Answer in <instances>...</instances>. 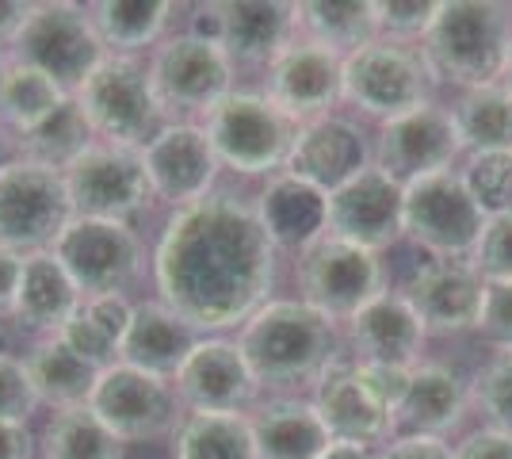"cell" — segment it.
I'll return each instance as SVG.
<instances>
[{"instance_id":"cell-50","label":"cell","mask_w":512,"mask_h":459,"mask_svg":"<svg viewBox=\"0 0 512 459\" xmlns=\"http://www.w3.org/2000/svg\"><path fill=\"white\" fill-rule=\"evenodd\" d=\"M35 12V0H0V46L12 50Z\"/></svg>"},{"instance_id":"cell-11","label":"cell","mask_w":512,"mask_h":459,"mask_svg":"<svg viewBox=\"0 0 512 459\" xmlns=\"http://www.w3.org/2000/svg\"><path fill=\"white\" fill-rule=\"evenodd\" d=\"M8 54L23 66L46 73L69 96L107 58L104 43L92 27V16H88V4H73V0H39Z\"/></svg>"},{"instance_id":"cell-35","label":"cell","mask_w":512,"mask_h":459,"mask_svg":"<svg viewBox=\"0 0 512 459\" xmlns=\"http://www.w3.org/2000/svg\"><path fill=\"white\" fill-rule=\"evenodd\" d=\"M65 100H69V92H62L46 73L12 58L4 69V85H0V127L12 138L31 134L35 127H43Z\"/></svg>"},{"instance_id":"cell-31","label":"cell","mask_w":512,"mask_h":459,"mask_svg":"<svg viewBox=\"0 0 512 459\" xmlns=\"http://www.w3.org/2000/svg\"><path fill=\"white\" fill-rule=\"evenodd\" d=\"M23 364H27V375H31V383H35L39 402L50 406V414H54V410L88 406V394H92L96 379H100V372H96L92 364H85L58 333H54V337H39V341L27 349Z\"/></svg>"},{"instance_id":"cell-46","label":"cell","mask_w":512,"mask_h":459,"mask_svg":"<svg viewBox=\"0 0 512 459\" xmlns=\"http://www.w3.org/2000/svg\"><path fill=\"white\" fill-rule=\"evenodd\" d=\"M81 310H85V318L92 326L104 329L115 345H123L130 318H134L130 295H96V299H81Z\"/></svg>"},{"instance_id":"cell-39","label":"cell","mask_w":512,"mask_h":459,"mask_svg":"<svg viewBox=\"0 0 512 459\" xmlns=\"http://www.w3.org/2000/svg\"><path fill=\"white\" fill-rule=\"evenodd\" d=\"M459 176L486 215L512 207V153H470Z\"/></svg>"},{"instance_id":"cell-17","label":"cell","mask_w":512,"mask_h":459,"mask_svg":"<svg viewBox=\"0 0 512 459\" xmlns=\"http://www.w3.org/2000/svg\"><path fill=\"white\" fill-rule=\"evenodd\" d=\"M459 153H463V142H459L455 115L436 100L409 115H398L390 123H379V134L371 142V161L398 184L448 173L455 169Z\"/></svg>"},{"instance_id":"cell-12","label":"cell","mask_w":512,"mask_h":459,"mask_svg":"<svg viewBox=\"0 0 512 459\" xmlns=\"http://www.w3.org/2000/svg\"><path fill=\"white\" fill-rule=\"evenodd\" d=\"M50 253L62 261L81 299L127 295L146 276V245L134 222L73 219Z\"/></svg>"},{"instance_id":"cell-53","label":"cell","mask_w":512,"mask_h":459,"mask_svg":"<svg viewBox=\"0 0 512 459\" xmlns=\"http://www.w3.org/2000/svg\"><path fill=\"white\" fill-rule=\"evenodd\" d=\"M4 161H8V131L0 127V165H4Z\"/></svg>"},{"instance_id":"cell-41","label":"cell","mask_w":512,"mask_h":459,"mask_svg":"<svg viewBox=\"0 0 512 459\" xmlns=\"http://www.w3.org/2000/svg\"><path fill=\"white\" fill-rule=\"evenodd\" d=\"M470 268L486 284H509L512 280V207L486 219L482 238L470 253Z\"/></svg>"},{"instance_id":"cell-43","label":"cell","mask_w":512,"mask_h":459,"mask_svg":"<svg viewBox=\"0 0 512 459\" xmlns=\"http://www.w3.org/2000/svg\"><path fill=\"white\" fill-rule=\"evenodd\" d=\"M58 337H62L65 345L77 352L85 364H92L96 372H104V368H111V364H119V345L107 337L104 329H96L92 322H88L81 306H77V314L58 329Z\"/></svg>"},{"instance_id":"cell-29","label":"cell","mask_w":512,"mask_h":459,"mask_svg":"<svg viewBox=\"0 0 512 459\" xmlns=\"http://www.w3.org/2000/svg\"><path fill=\"white\" fill-rule=\"evenodd\" d=\"M256 215L264 222L268 238L276 241L279 253L283 249L302 253L310 241L325 234V196L287 173L264 180V188L256 196Z\"/></svg>"},{"instance_id":"cell-19","label":"cell","mask_w":512,"mask_h":459,"mask_svg":"<svg viewBox=\"0 0 512 459\" xmlns=\"http://www.w3.org/2000/svg\"><path fill=\"white\" fill-rule=\"evenodd\" d=\"M142 165L150 176L153 199L169 203L172 211L211 196L222 173L203 123H165L142 146Z\"/></svg>"},{"instance_id":"cell-38","label":"cell","mask_w":512,"mask_h":459,"mask_svg":"<svg viewBox=\"0 0 512 459\" xmlns=\"http://www.w3.org/2000/svg\"><path fill=\"white\" fill-rule=\"evenodd\" d=\"M470 406L486 417L490 429L512 437V352H493L470 379Z\"/></svg>"},{"instance_id":"cell-8","label":"cell","mask_w":512,"mask_h":459,"mask_svg":"<svg viewBox=\"0 0 512 459\" xmlns=\"http://www.w3.org/2000/svg\"><path fill=\"white\" fill-rule=\"evenodd\" d=\"M73 222V199L62 169L27 157L0 165V245L12 253H46Z\"/></svg>"},{"instance_id":"cell-47","label":"cell","mask_w":512,"mask_h":459,"mask_svg":"<svg viewBox=\"0 0 512 459\" xmlns=\"http://www.w3.org/2000/svg\"><path fill=\"white\" fill-rule=\"evenodd\" d=\"M375 459H455L444 437H421V433H398L394 440H386L375 452Z\"/></svg>"},{"instance_id":"cell-42","label":"cell","mask_w":512,"mask_h":459,"mask_svg":"<svg viewBox=\"0 0 512 459\" xmlns=\"http://www.w3.org/2000/svg\"><path fill=\"white\" fill-rule=\"evenodd\" d=\"M39 394H35V383L27 375V364L23 356H12V352H0V421H31V414L39 410Z\"/></svg>"},{"instance_id":"cell-22","label":"cell","mask_w":512,"mask_h":459,"mask_svg":"<svg viewBox=\"0 0 512 459\" xmlns=\"http://www.w3.org/2000/svg\"><path fill=\"white\" fill-rule=\"evenodd\" d=\"M367 165H371L367 134L356 119L337 111V115H325L314 123H302L283 173L302 180L306 188H314L321 196H329Z\"/></svg>"},{"instance_id":"cell-40","label":"cell","mask_w":512,"mask_h":459,"mask_svg":"<svg viewBox=\"0 0 512 459\" xmlns=\"http://www.w3.org/2000/svg\"><path fill=\"white\" fill-rule=\"evenodd\" d=\"M436 12H440V0H375L379 39L421 46Z\"/></svg>"},{"instance_id":"cell-33","label":"cell","mask_w":512,"mask_h":459,"mask_svg":"<svg viewBox=\"0 0 512 459\" xmlns=\"http://www.w3.org/2000/svg\"><path fill=\"white\" fill-rule=\"evenodd\" d=\"M463 153H512V88L482 85L467 88L451 108Z\"/></svg>"},{"instance_id":"cell-13","label":"cell","mask_w":512,"mask_h":459,"mask_svg":"<svg viewBox=\"0 0 512 459\" xmlns=\"http://www.w3.org/2000/svg\"><path fill=\"white\" fill-rule=\"evenodd\" d=\"M188 31L222 46V54L234 62V69H268L287 46L299 39L295 4H283V0H214V4H199Z\"/></svg>"},{"instance_id":"cell-14","label":"cell","mask_w":512,"mask_h":459,"mask_svg":"<svg viewBox=\"0 0 512 459\" xmlns=\"http://www.w3.org/2000/svg\"><path fill=\"white\" fill-rule=\"evenodd\" d=\"M65 188L73 199V219L134 222L153 203L142 150L111 146V142H92L65 169Z\"/></svg>"},{"instance_id":"cell-2","label":"cell","mask_w":512,"mask_h":459,"mask_svg":"<svg viewBox=\"0 0 512 459\" xmlns=\"http://www.w3.org/2000/svg\"><path fill=\"white\" fill-rule=\"evenodd\" d=\"M237 349L245 352L260 391L302 394L314 391L321 375L344 356V333L302 299H272L237 329Z\"/></svg>"},{"instance_id":"cell-10","label":"cell","mask_w":512,"mask_h":459,"mask_svg":"<svg viewBox=\"0 0 512 459\" xmlns=\"http://www.w3.org/2000/svg\"><path fill=\"white\" fill-rule=\"evenodd\" d=\"M295 280L302 303L344 326L352 314H360L363 306L386 291V264L371 249L321 234L299 253Z\"/></svg>"},{"instance_id":"cell-30","label":"cell","mask_w":512,"mask_h":459,"mask_svg":"<svg viewBox=\"0 0 512 459\" xmlns=\"http://www.w3.org/2000/svg\"><path fill=\"white\" fill-rule=\"evenodd\" d=\"M88 16L107 54L138 58L142 50H153L172 35L176 4L172 0H92Z\"/></svg>"},{"instance_id":"cell-18","label":"cell","mask_w":512,"mask_h":459,"mask_svg":"<svg viewBox=\"0 0 512 459\" xmlns=\"http://www.w3.org/2000/svg\"><path fill=\"white\" fill-rule=\"evenodd\" d=\"M172 391L184 414H249L260 383L234 337H199L184 368L172 375Z\"/></svg>"},{"instance_id":"cell-21","label":"cell","mask_w":512,"mask_h":459,"mask_svg":"<svg viewBox=\"0 0 512 459\" xmlns=\"http://www.w3.org/2000/svg\"><path fill=\"white\" fill-rule=\"evenodd\" d=\"M428 337H459L478 326L486 280L470 261H428L398 287Z\"/></svg>"},{"instance_id":"cell-55","label":"cell","mask_w":512,"mask_h":459,"mask_svg":"<svg viewBox=\"0 0 512 459\" xmlns=\"http://www.w3.org/2000/svg\"><path fill=\"white\" fill-rule=\"evenodd\" d=\"M501 85L512 88V50H509V62H505V77H501Z\"/></svg>"},{"instance_id":"cell-4","label":"cell","mask_w":512,"mask_h":459,"mask_svg":"<svg viewBox=\"0 0 512 459\" xmlns=\"http://www.w3.org/2000/svg\"><path fill=\"white\" fill-rule=\"evenodd\" d=\"M214 157L222 169L237 176H276L283 173L291 146L299 138V123L276 108L264 88H234L218 108L203 119Z\"/></svg>"},{"instance_id":"cell-27","label":"cell","mask_w":512,"mask_h":459,"mask_svg":"<svg viewBox=\"0 0 512 459\" xmlns=\"http://www.w3.org/2000/svg\"><path fill=\"white\" fill-rule=\"evenodd\" d=\"M470 410V383L448 364H428L421 360L409 372L406 398L398 406V429L421 433V437H448L463 425Z\"/></svg>"},{"instance_id":"cell-28","label":"cell","mask_w":512,"mask_h":459,"mask_svg":"<svg viewBox=\"0 0 512 459\" xmlns=\"http://www.w3.org/2000/svg\"><path fill=\"white\" fill-rule=\"evenodd\" d=\"M77 306H81V291L50 249L23 257L12 322H20L23 329H31L39 337H54L77 314Z\"/></svg>"},{"instance_id":"cell-32","label":"cell","mask_w":512,"mask_h":459,"mask_svg":"<svg viewBox=\"0 0 512 459\" xmlns=\"http://www.w3.org/2000/svg\"><path fill=\"white\" fill-rule=\"evenodd\" d=\"M295 23H299V39H310L341 58L379 39L375 0H299Z\"/></svg>"},{"instance_id":"cell-48","label":"cell","mask_w":512,"mask_h":459,"mask_svg":"<svg viewBox=\"0 0 512 459\" xmlns=\"http://www.w3.org/2000/svg\"><path fill=\"white\" fill-rule=\"evenodd\" d=\"M455 459H512V437L482 425L455 444Z\"/></svg>"},{"instance_id":"cell-23","label":"cell","mask_w":512,"mask_h":459,"mask_svg":"<svg viewBox=\"0 0 512 459\" xmlns=\"http://www.w3.org/2000/svg\"><path fill=\"white\" fill-rule=\"evenodd\" d=\"M344 349L352 364H390V368H417L425 360L428 333L417 322L413 306L402 291L386 287L379 299L363 306L341 326Z\"/></svg>"},{"instance_id":"cell-26","label":"cell","mask_w":512,"mask_h":459,"mask_svg":"<svg viewBox=\"0 0 512 459\" xmlns=\"http://www.w3.org/2000/svg\"><path fill=\"white\" fill-rule=\"evenodd\" d=\"M199 337L203 333L188 326L161 299H146V303H134V318H130L123 345H119V360L130 368L172 379L184 368V360L192 356Z\"/></svg>"},{"instance_id":"cell-49","label":"cell","mask_w":512,"mask_h":459,"mask_svg":"<svg viewBox=\"0 0 512 459\" xmlns=\"http://www.w3.org/2000/svg\"><path fill=\"white\" fill-rule=\"evenodd\" d=\"M39 437L23 421H0V459H35Z\"/></svg>"},{"instance_id":"cell-25","label":"cell","mask_w":512,"mask_h":459,"mask_svg":"<svg viewBox=\"0 0 512 459\" xmlns=\"http://www.w3.org/2000/svg\"><path fill=\"white\" fill-rule=\"evenodd\" d=\"M256 459H318L333 440L306 394H272L249 410Z\"/></svg>"},{"instance_id":"cell-45","label":"cell","mask_w":512,"mask_h":459,"mask_svg":"<svg viewBox=\"0 0 512 459\" xmlns=\"http://www.w3.org/2000/svg\"><path fill=\"white\" fill-rule=\"evenodd\" d=\"M356 372H360L363 387L371 391V398L386 406L390 414H398V406H402V398H406V387H409V372L413 368H390V364H356ZM398 425V421H394Z\"/></svg>"},{"instance_id":"cell-54","label":"cell","mask_w":512,"mask_h":459,"mask_svg":"<svg viewBox=\"0 0 512 459\" xmlns=\"http://www.w3.org/2000/svg\"><path fill=\"white\" fill-rule=\"evenodd\" d=\"M8 62H12V54L0 46V85H4V69H8Z\"/></svg>"},{"instance_id":"cell-7","label":"cell","mask_w":512,"mask_h":459,"mask_svg":"<svg viewBox=\"0 0 512 459\" xmlns=\"http://www.w3.org/2000/svg\"><path fill=\"white\" fill-rule=\"evenodd\" d=\"M432 88L436 77L421 46L375 39L344 58V104L375 123H390L432 104Z\"/></svg>"},{"instance_id":"cell-24","label":"cell","mask_w":512,"mask_h":459,"mask_svg":"<svg viewBox=\"0 0 512 459\" xmlns=\"http://www.w3.org/2000/svg\"><path fill=\"white\" fill-rule=\"evenodd\" d=\"M310 402H314V410H318L329 440L360 444V448L379 452L386 440L398 437L394 414L371 398V391L363 387L360 372H356V364H352L348 356H341V360L314 383Z\"/></svg>"},{"instance_id":"cell-3","label":"cell","mask_w":512,"mask_h":459,"mask_svg":"<svg viewBox=\"0 0 512 459\" xmlns=\"http://www.w3.org/2000/svg\"><path fill=\"white\" fill-rule=\"evenodd\" d=\"M512 50V8L493 0H440V12L421 39L428 69L440 81L467 88L497 85Z\"/></svg>"},{"instance_id":"cell-1","label":"cell","mask_w":512,"mask_h":459,"mask_svg":"<svg viewBox=\"0 0 512 459\" xmlns=\"http://www.w3.org/2000/svg\"><path fill=\"white\" fill-rule=\"evenodd\" d=\"M150 272L169 310L203 337H226L272 303L279 249L256 215V199L214 188L192 207L169 211Z\"/></svg>"},{"instance_id":"cell-44","label":"cell","mask_w":512,"mask_h":459,"mask_svg":"<svg viewBox=\"0 0 512 459\" xmlns=\"http://www.w3.org/2000/svg\"><path fill=\"white\" fill-rule=\"evenodd\" d=\"M474 333H482V341L493 352H512V280L509 284H486L482 314Z\"/></svg>"},{"instance_id":"cell-52","label":"cell","mask_w":512,"mask_h":459,"mask_svg":"<svg viewBox=\"0 0 512 459\" xmlns=\"http://www.w3.org/2000/svg\"><path fill=\"white\" fill-rule=\"evenodd\" d=\"M318 459H375L371 448H360V444H341V440H333Z\"/></svg>"},{"instance_id":"cell-34","label":"cell","mask_w":512,"mask_h":459,"mask_svg":"<svg viewBox=\"0 0 512 459\" xmlns=\"http://www.w3.org/2000/svg\"><path fill=\"white\" fill-rule=\"evenodd\" d=\"M127 444L88 406L54 410L39 433V459H123Z\"/></svg>"},{"instance_id":"cell-9","label":"cell","mask_w":512,"mask_h":459,"mask_svg":"<svg viewBox=\"0 0 512 459\" xmlns=\"http://www.w3.org/2000/svg\"><path fill=\"white\" fill-rule=\"evenodd\" d=\"M486 211L474 203L459 169L409 180L402 196V234L432 261H470Z\"/></svg>"},{"instance_id":"cell-36","label":"cell","mask_w":512,"mask_h":459,"mask_svg":"<svg viewBox=\"0 0 512 459\" xmlns=\"http://www.w3.org/2000/svg\"><path fill=\"white\" fill-rule=\"evenodd\" d=\"M172 459H256L249 414H184L172 433Z\"/></svg>"},{"instance_id":"cell-6","label":"cell","mask_w":512,"mask_h":459,"mask_svg":"<svg viewBox=\"0 0 512 459\" xmlns=\"http://www.w3.org/2000/svg\"><path fill=\"white\" fill-rule=\"evenodd\" d=\"M146 69L169 123H203L234 92L237 77L222 46L192 31H176L161 46H153Z\"/></svg>"},{"instance_id":"cell-51","label":"cell","mask_w":512,"mask_h":459,"mask_svg":"<svg viewBox=\"0 0 512 459\" xmlns=\"http://www.w3.org/2000/svg\"><path fill=\"white\" fill-rule=\"evenodd\" d=\"M20 268H23L20 253H12V249H4V245H0V322H8V318H12L16 287H20Z\"/></svg>"},{"instance_id":"cell-20","label":"cell","mask_w":512,"mask_h":459,"mask_svg":"<svg viewBox=\"0 0 512 459\" xmlns=\"http://www.w3.org/2000/svg\"><path fill=\"white\" fill-rule=\"evenodd\" d=\"M264 96L299 127L337 115L344 104V58L310 39H295L264 69Z\"/></svg>"},{"instance_id":"cell-16","label":"cell","mask_w":512,"mask_h":459,"mask_svg":"<svg viewBox=\"0 0 512 459\" xmlns=\"http://www.w3.org/2000/svg\"><path fill=\"white\" fill-rule=\"evenodd\" d=\"M402 196H406V184H398L371 161L352 180H344L337 192L325 196V234L383 257L390 245L406 238L402 234Z\"/></svg>"},{"instance_id":"cell-5","label":"cell","mask_w":512,"mask_h":459,"mask_svg":"<svg viewBox=\"0 0 512 459\" xmlns=\"http://www.w3.org/2000/svg\"><path fill=\"white\" fill-rule=\"evenodd\" d=\"M73 100L88 119L96 142L127 146V150H142L169 123L153 96L150 69L142 58L107 54L85 77V85L73 92Z\"/></svg>"},{"instance_id":"cell-37","label":"cell","mask_w":512,"mask_h":459,"mask_svg":"<svg viewBox=\"0 0 512 459\" xmlns=\"http://www.w3.org/2000/svg\"><path fill=\"white\" fill-rule=\"evenodd\" d=\"M92 142H96V134H92V127H88V119L81 115L73 96L46 119L43 127H35L31 134H20V138H16L20 157L39 161V165H50V169H62V173L92 146Z\"/></svg>"},{"instance_id":"cell-15","label":"cell","mask_w":512,"mask_h":459,"mask_svg":"<svg viewBox=\"0 0 512 459\" xmlns=\"http://www.w3.org/2000/svg\"><path fill=\"white\" fill-rule=\"evenodd\" d=\"M88 410L123 444L172 437L184 417L176 391H172V379L130 368L123 360L100 372L96 387L88 394Z\"/></svg>"}]
</instances>
